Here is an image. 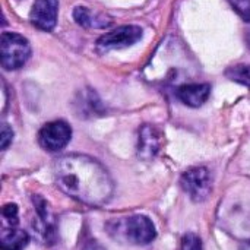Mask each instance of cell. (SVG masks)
Returning <instances> with one entry per match:
<instances>
[{
  "instance_id": "obj_19",
  "label": "cell",
  "mask_w": 250,
  "mask_h": 250,
  "mask_svg": "<svg viewBox=\"0 0 250 250\" xmlns=\"http://www.w3.org/2000/svg\"><path fill=\"white\" fill-rule=\"evenodd\" d=\"M246 42H248V45H249L250 48V29L248 31V34H246Z\"/></svg>"
},
{
  "instance_id": "obj_5",
  "label": "cell",
  "mask_w": 250,
  "mask_h": 250,
  "mask_svg": "<svg viewBox=\"0 0 250 250\" xmlns=\"http://www.w3.org/2000/svg\"><path fill=\"white\" fill-rule=\"evenodd\" d=\"M72 138V127L63 122L56 120L44 125L38 132V144L42 149L50 152L62 151Z\"/></svg>"
},
{
  "instance_id": "obj_18",
  "label": "cell",
  "mask_w": 250,
  "mask_h": 250,
  "mask_svg": "<svg viewBox=\"0 0 250 250\" xmlns=\"http://www.w3.org/2000/svg\"><path fill=\"white\" fill-rule=\"evenodd\" d=\"M240 250H250V240L248 242H245L242 246H240Z\"/></svg>"
},
{
  "instance_id": "obj_10",
  "label": "cell",
  "mask_w": 250,
  "mask_h": 250,
  "mask_svg": "<svg viewBox=\"0 0 250 250\" xmlns=\"http://www.w3.org/2000/svg\"><path fill=\"white\" fill-rule=\"evenodd\" d=\"M73 19L78 25L83 28H104L111 23V19H108L104 15L94 13L85 6H76L73 9Z\"/></svg>"
},
{
  "instance_id": "obj_8",
  "label": "cell",
  "mask_w": 250,
  "mask_h": 250,
  "mask_svg": "<svg viewBox=\"0 0 250 250\" xmlns=\"http://www.w3.org/2000/svg\"><path fill=\"white\" fill-rule=\"evenodd\" d=\"M163 142L164 135L158 127L152 125H144L138 135V157L145 161L152 160L161 151Z\"/></svg>"
},
{
  "instance_id": "obj_1",
  "label": "cell",
  "mask_w": 250,
  "mask_h": 250,
  "mask_svg": "<svg viewBox=\"0 0 250 250\" xmlns=\"http://www.w3.org/2000/svg\"><path fill=\"white\" fill-rule=\"evenodd\" d=\"M54 180L59 189L89 207L107 204L114 192V182L107 168L85 154H67L56 161Z\"/></svg>"
},
{
  "instance_id": "obj_11",
  "label": "cell",
  "mask_w": 250,
  "mask_h": 250,
  "mask_svg": "<svg viewBox=\"0 0 250 250\" xmlns=\"http://www.w3.org/2000/svg\"><path fill=\"white\" fill-rule=\"evenodd\" d=\"M29 243V234L19 229H3L0 234V250H23Z\"/></svg>"
},
{
  "instance_id": "obj_6",
  "label": "cell",
  "mask_w": 250,
  "mask_h": 250,
  "mask_svg": "<svg viewBox=\"0 0 250 250\" xmlns=\"http://www.w3.org/2000/svg\"><path fill=\"white\" fill-rule=\"evenodd\" d=\"M123 236L132 245L145 246L157 237L154 223L145 215H132L123 223Z\"/></svg>"
},
{
  "instance_id": "obj_7",
  "label": "cell",
  "mask_w": 250,
  "mask_h": 250,
  "mask_svg": "<svg viewBox=\"0 0 250 250\" xmlns=\"http://www.w3.org/2000/svg\"><path fill=\"white\" fill-rule=\"evenodd\" d=\"M59 0H35L29 19L31 23L41 31H53L57 23Z\"/></svg>"
},
{
  "instance_id": "obj_14",
  "label": "cell",
  "mask_w": 250,
  "mask_h": 250,
  "mask_svg": "<svg viewBox=\"0 0 250 250\" xmlns=\"http://www.w3.org/2000/svg\"><path fill=\"white\" fill-rule=\"evenodd\" d=\"M180 250H202V240L195 233H188L182 239Z\"/></svg>"
},
{
  "instance_id": "obj_3",
  "label": "cell",
  "mask_w": 250,
  "mask_h": 250,
  "mask_svg": "<svg viewBox=\"0 0 250 250\" xmlns=\"http://www.w3.org/2000/svg\"><path fill=\"white\" fill-rule=\"evenodd\" d=\"M180 186L193 202H204L212 192V176L207 167H192L182 174Z\"/></svg>"
},
{
  "instance_id": "obj_15",
  "label": "cell",
  "mask_w": 250,
  "mask_h": 250,
  "mask_svg": "<svg viewBox=\"0 0 250 250\" xmlns=\"http://www.w3.org/2000/svg\"><path fill=\"white\" fill-rule=\"evenodd\" d=\"M236 13L246 22H250V0H229Z\"/></svg>"
},
{
  "instance_id": "obj_13",
  "label": "cell",
  "mask_w": 250,
  "mask_h": 250,
  "mask_svg": "<svg viewBox=\"0 0 250 250\" xmlns=\"http://www.w3.org/2000/svg\"><path fill=\"white\" fill-rule=\"evenodd\" d=\"M3 229H15L18 226V207L15 204H7L1 208Z\"/></svg>"
},
{
  "instance_id": "obj_2",
  "label": "cell",
  "mask_w": 250,
  "mask_h": 250,
  "mask_svg": "<svg viewBox=\"0 0 250 250\" xmlns=\"http://www.w3.org/2000/svg\"><path fill=\"white\" fill-rule=\"evenodd\" d=\"M31 57V45L25 37L16 32H3L0 37V62L3 69L16 70Z\"/></svg>"
},
{
  "instance_id": "obj_9",
  "label": "cell",
  "mask_w": 250,
  "mask_h": 250,
  "mask_svg": "<svg viewBox=\"0 0 250 250\" xmlns=\"http://www.w3.org/2000/svg\"><path fill=\"white\" fill-rule=\"evenodd\" d=\"M211 95L209 83H185L177 89L179 100L189 107H201L204 105Z\"/></svg>"
},
{
  "instance_id": "obj_12",
  "label": "cell",
  "mask_w": 250,
  "mask_h": 250,
  "mask_svg": "<svg viewBox=\"0 0 250 250\" xmlns=\"http://www.w3.org/2000/svg\"><path fill=\"white\" fill-rule=\"evenodd\" d=\"M226 76L233 82H237L243 86L250 88V64L246 63L234 64L226 70Z\"/></svg>"
},
{
  "instance_id": "obj_4",
  "label": "cell",
  "mask_w": 250,
  "mask_h": 250,
  "mask_svg": "<svg viewBox=\"0 0 250 250\" xmlns=\"http://www.w3.org/2000/svg\"><path fill=\"white\" fill-rule=\"evenodd\" d=\"M142 34L144 31L138 25H122L101 35L97 41V48L100 51L122 50L136 44L142 38Z\"/></svg>"
},
{
  "instance_id": "obj_16",
  "label": "cell",
  "mask_w": 250,
  "mask_h": 250,
  "mask_svg": "<svg viewBox=\"0 0 250 250\" xmlns=\"http://www.w3.org/2000/svg\"><path fill=\"white\" fill-rule=\"evenodd\" d=\"M13 139V130L10 129V126H7L6 123L1 125V132H0V149L4 151L9 144Z\"/></svg>"
},
{
  "instance_id": "obj_17",
  "label": "cell",
  "mask_w": 250,
  "mask_h": 250,
  "mask_svg": "<svg viewBox=\"0 0 250 250\" xmlns=\"http://www.w3.org/2000/svg\"><path fill=\"white\" fill-rule=\"evenodd\" d=\"M82 250H105L97 240H94V239H88V240H85L83 242V245H82Z\"/></svg>"
}]
</instances>
